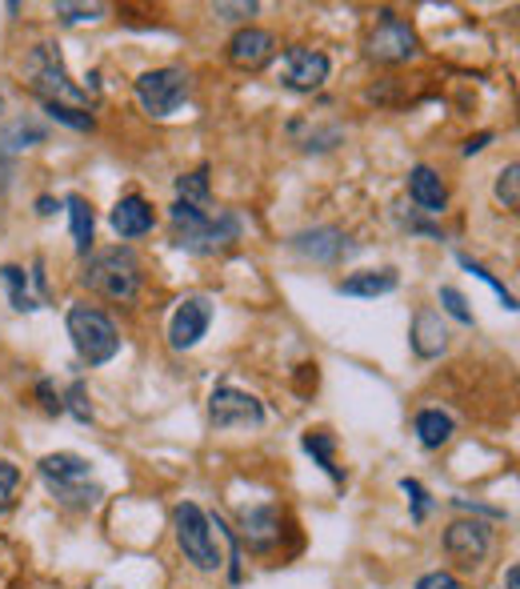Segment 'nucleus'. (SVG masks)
<instances>
[{
    "instance_id": "0eeeda50",
    "label": "nucleus",
    "mask_w": 520,
    "mask_h": 589,
    "mask_svg": "<svg viewBox=\"0 0 520 589\" xmlns=\"http://www.w3.org/2000/svg\"><path fill=\"white\" fill-rule=\"evenodd\" d=\"M208 421L217 430H260L264 425V401L237 385H217L208 393Z\"/></svg>"
},
{
    "instance_id": "9b49d317",
    "label": "nucleus",
    "mask_w": 520,
    "mask_h": 589,
    "mask_svg": "<svg viewBox=\"0 0 520 589\" xmlns=\"http://www.w3.org/2000/svg\"><path fill=\"white\" fill-rule=\"evenodd\" d=\"M225 56H229L232 69H240V73H260L264 64L277 56V37H272L269 29H257V24H245V29H237L229 37V44H225Z\"/></svg>"
},
{
    "instance_id": "cd10ccee",
    "label": "nucleus",
    "mask_w": 520,
    "mask_h": 589,
    "mask_svg": "<svg viewBox=\"0 0 520 589\" xmlns=\"http://www.w3.org/2000/svg\"><path fill=\"white\" fill-rule=\"evenodd\" d=\"M177 200L205 205L208 200V168H197V173H188V177H177Z\"/></svg>"
},
{
    "instance_id": "4be33fe9",
    "label": "nucleus",
    "mask_w": 520,
    "mask_h": 589,
    "mask_svg": "<svg viewBox=\"0 0 520 589\" xmlns=\"http://www.w3.org/2000/svg\"><path fill=\"white\" fill-rule=\"evenodd\" d=\"M301 445H304V453H309L312 462L321 465L324 474L333 477L336 485H344V469L336 465V437L329 430H309L301 437Z\"/></svg>"
},
{
    "instance_id": "72a5a7b5",
    "label": "nucleus",
    "mask_w": 520,
    "mask_h": 589,
    "mask_svg": "<svg viewBox=\"0 0 520 589\" xmlns=\"http://www.w3.org/2000/svg\"><path fill=\"white\" fill-rule=\"evenodd\" d=\"M401 489H405L408 502H413V521H416V526H420V521H425V517H428V509H433V497H428L425 485L413 482V477H405V482H401Z\"/></svg>"
},
{
    "instance_id": "dca6fc26",
    "label": "nucleus",
    "mask_w": 520,
    "mask_h": 589,
    "mask_svg": "<svg viewBox=\"0 0 520 589\" xmlns=\"http://www.w3.org/2000/svg\"><path fill=\"white\" fill-rule=\"evenodd\" d=\"M408 197L425 217H440L448 209V189L440 173L433 165H413L408 168Z\"/></svg>"
},
{
    "instance_id": "bb28decb",
    "label": "nucleus",
    "mask_w": 520,
    "mask_h": 589,
    "mask_svg": "<svg viewBox=\"0 0 520 589\" xmlns=\"http://www.w3.org/2000/svg\"><path fill=\"white\" fill-rule=\"evenodd\" d=\"M44 113H49V121H56V125H64V128H76V133H93L96 128V116L84 113V108L44 105Z\"/></svg>"
},
{
    "instance_id": "58836bf2",
    "label": "nucleus",
    "mask_w": 520,
    "mask_h": 589,
    "mask_svg": "<svg viewBox=\"0 0 520 589\" xmlns=\"http://www.w3.org/2000/svg\"><path fill=\"white\" fill-rule=\"evenodd\" d=\"M37 213H41V217H52V213H56V200L41 197V200H37Z\"/></svg>"
},
{
    "instance_id": "f257e3e1",
    "label": "nucleus",
    "mask_w": 520,
    "mask_h": 589,
    "mask_svg": "<svg viewBox=\"0 0 520 589\" xmlns=\"http://www.w3.org/2000/svg\"><path fill=\"white\" fill-rule=\"evenodd\" d=\"M168 221H173V245L193 257H217L232 241H240V217L229 209L205 213L200 205L173 200L168 205Z\"/></svg>"
},
{
    "instance_id": "7c9ffc66",
    "label": "nucleus",
    "mask_w": 520,
    "mask_h": 589,
    "mask_svg": "<svg viewBox=\"0 0 520 589\" xmlns=\"http://www.w3.org/2000/svg\"><path fill=\"white\" fill-rule=\"evenodd\" d=\"M101 497H104L101 489H96V485H89V482L69 485V489H56V502L69 505V509H89V505H96Z\"/></svg>"
},
{
    "instance_id": "412c9836",
    "label": "nucleus",
    "mask_w": 520,
    "mask_h": 589,
    "mask_svg": "<svg viewBox=\"0 0 520 589\" xmlns=\"http://www.w3.org/2000/svg\"><path fill=\"white\" fill-rule=\"evenodd\" d=\"M64 209H69V221H73V245H76V257H89L93 252V205H89V197H81V193H69L64 197Z\"/></svg>"
},
{
    "instance_id": "f03ea898",
    "label": "nucleus",
    "mask_w": 520,
    "mask_h": 589,
    "mask_svg": "<svg viewBox=\"0 0 520 589\" xmlns=\"http://www.w3.org/2000/svg\"><path fill=\"white\" fill-rule=\"evenodd\" d=\"M84 273L81 285L93 289L104 301H116V306H133L141 297V285H145V269H141V257H136L128 245H116V249H104L84 257Z\"/></svg>"
},
{
    "instance_id": "4c0bfd02",
    "label": "nucleus",
    "mask_w": 520,
    "mask_h": 589,
    "mask_svg": "<svg viewBox=\"0 0 520 589\" xmlns=\"http://www.w3.org/2000/svg\"><path fill=\"white\" fill-rule=\"evenodd\" d=\"M489 141H492V133H480V137H472L465 145V157H477V153H485V148H489Z\"/></svg>"
},
{
    "instance_id": "f704fd0d",
    "label": "nucleus",
    "mask_w": 520,
    "mask_h": 589,
    "mask_svg": "<svg viewBox=\"0 0 520 589\" xmlns=\"http://www.w3.org/2000/svg\"><path fill=\"white\" fill-rule=\"evenodd\" d=\"M212 12H217V17H225V21H252V17L260 12V4H257V0H240V4L217 0V4H212Z\"/></svg>"
},
{
    "instance_id": "423d86ee",
    "label": "nucleus",
    "mask_w": 520,
    "mask_h": 589,
    "mask_svg": "<svg viewBox=\"0 0 520 589\" xmlns=\"http://www.w3.org/2000/svg\"><path fill=\"white\" fill-rule=\"evenodd\" d=\"M173 529H177V546L185 554V561H193L200 574H217L225 558H220L217 537H212V526H208V514L197 502H180L173 509Z\"/></svg>"
},
{
    "instance_id": "2eb2a0df",
    "label": "nucleus",
    "mask_w": 520,
    "mask_h": 589,
    "mask_svg": "<svg viewBox=\"0 0 520 589\" xmlns=\"http://www.w3.org/2000/svg\"><path fill=\"white\" fill-rule=\"evenodd\" d=\"M108 225L116 229V237H121V241H136V237L153 232L156 213H153V205L141 197V193H128V197H121L113 205V213H108Z\"/></svg>"
},
{
    "instance_id": "e433bc0d",
    "label": "nucleus",
    "mask_w": 520,
    "mask_h": 589,
    "mask_svg": "<svg viewBox=\"0 0 520 589\" xmlns=\"http://www.w3.org/2000/svg\"><path fill=\"white\" fill-rule=\"evenodd\" d=\"M37 397H41L49 417H61L64 413V401H61V393H52V381H37Z\"/></svg>"
},
{
    "instance_id": "6e6552de",
    "label": "nucleus",
    "mask_w": 520,
    "mask_h": 589,
    "mask_svg": "<svg viewBox=\"0 0 520 589\" xmlns=\"http://www.w3.org/2000/svg\"><path fill=\"white\" fill-rule=\"evenodd\" d=\"M420 53V41H416V32L408 21H401L396 12H381V21L373 24L368 32V56L376 64H405Z\"/></svg>"
},
{
    "instance_id": "c85d7f7f",
    "label": "nucleus",
    "mask_w": 520,
    "mask_h": 589,
    "mask_svg": "<svg viewBox=\"0 0 520 589\" xmlns=\"http://www.w3.org/2000/svg\"><path fill=\"white\" fill-rule=\"evenodd\" d=\"M440 309H445L453 321H460V326H477V317H472V309H468L465 293L453 289V285H440Z\"/></svg>"
},
{
    "instance_id": "c9c22d12",
    "label": "nucleus",
    "mask_w": 520,
    "mask_h": 589,
    "mask_svg": "<svg viewBox=\"0 0 520 589\" xmlns=\"http://www.w3.org/2000/svg\"><path fill=\"white\" fill-rule=\"evenodd\" d=\"M416 589H465V586H460V578H453L448 569H433V574H425V578L416 581Z\"/></svg>"
},
{
    "instance_id": "c756f323",
    "label": "nucleus",
    "mask_w": 520,
    "mask_h": 589,
    "mask_svg": "<svg viewBox=\"0 0 520 589\" xmlns=\"http://www.w3.org/2000/svg\"><path fill=\"white\" fill-rule=\"evenodd\" d=\"M52 12H56L64 24H84V21H101L108 9H104V4H69V0H61V4H52Z\"/></svg>"
},
{
    "instance_id": "4468645a",
    "label": "nucleus",
    "mask_w": 520,
    "mask_h": 589,
    "mask_svg": "<svg viewBox=\"0 0 520 589\" xmlns=\"http://www.w3.org/2000/svg\"><path fill=\"white\" fill-rule=\"evenodd\" d=\"M292 252H301V257H309V261L316 265H336L349 252V237H344L336 225H316V229H304L297 232L289 241Z\"/></svg>"
},
{
    "instance_id": "9d476101",
    "label": "nucleus",
    "mask_w": 520,
    "mask_h": 589,
    "mask_svg": "<svg viewBox=\"0 0 520 589\" xmlns=\"http://www.w3.org/2000/svg\"><path fill=\"white\" fill-rule=\"evenodd\" d=\"M333 73V64L321 49H309V44H292L284 49V64H281V84L289 93H316Z\"/></svg>"
},
{
    "instance_id": "a19ab883",
    "label": "nucleus",
    "mask_w": 520,
    "mask_h": 589,
    "mask_svg": "<svg viewBox=\"0 0 520 589\" xmlns=\"http://www.w3.org/2000/svg\"><path fill=\"white\" fill-rule=\"evenodd\" d=\"M0 108H4V101H0Z\"/></svg>"
},
{
    "instance_id": "a878e982",
    "label": "nucleus",
    "mask_w": 520,
    "mask_h": 589,
    "mask_svg": "<svg viewBox=\"0 0 520 589\" xmlns=\"http://www.w3.org/2000/svg\"><path fill=\"white\" fill-rule=\"evenodd\" d=\"M497 200H500V209H509V213L520 209V161H509V165L500 168Z\"/></svg>"
},
{
    "instance_id": "5701e85b",
    "label": "nucleus",
    "mask_w": 520,
    "mask_h": 589,
    "mask_svg": "<svg viewBox=\"0 0 520 589\" xmlns=\"http://www.w3.org/2000/svg\"><path fill=\"white\" fill-rule=\"evenodd\" d=\"M0 281L9 289V301L17 313H37V309H41V297H32L29 273H24L21 265H0Z\"/></svg>"
},
{
    "instance_id": "f8f14e48",
    "label": "nucleus",
    "mask_w": 520,
    "mask_h": 589,
    "mask_svg": "<svg viewBox=\"0 0 520 589\" xmlns=\"http://www.w3.org/2000/svg\"><path fill=\"white\" fill-rule=\"evenodd\" d=\"M208 326H212V306H208L205 297H185L177 313H173V326H168V345L177 349V353L197 349L200 337L208 333Z\"/></svg>"
},
{
    "instance_id": "473e14b6",
    "label": "nucleus",
    "mask_w": 520,
    "mask_h": 589,
    "mask_svg": "<svg viewBox=\"0 0 520 589\" xmlns=\"http://www.w3.org/2000/svg\"><path fill=\"white\" fill-rule=\"evenodd\" d=\"M61 401H64V410L73 413L81 425H89V421H93V405H89V390H84V381H73L69 397H61Z\"/></svg>"
},
{
    "instance_id": "aec40b11",
    "label": "nucleus",
    "mask_w": 520,
    "mask_h": 589,
    "mask_svg": "<svg viewBox=\"0 0 520 589\" xmlns=\"http://www.w3.org/2000/svg\"><path fill=\"white\" fill-rule=\"evenodd\" d=\"M413 430H416V442L425 445V450H440V445L453 442V433H457V421L448 417L445 410H420L413 417Z\"/></svg>"
},
{
    "instance_id": "f3484780",
    "label": "nucleus",
    "mask_w": 520,
    "mask_h": 589,
    "mask_svg": "<svg viewBox=\"0 0 520 589\" xmlns=\"http://www.w3.org/2000/svg\"><path fill=\"white\" fill-rule=\"evenodd\" d=\"M37 469H41L44 485H49L52 494H56V489H69V485L89 482V474H93L89 457H81V453H49V457H41Z\"/></svg>"
},
{
    "instance_id": "20e7f679",
    "label": "nucleus",
    "mask_w": 520,
    "mask_h": 589,
    "mask_svg": "<svg viewBox=\"0 0 520 589\" xmlns=\"http://www.w3.org/2000/svg\"><path fill=\"white\" fill-rule=\"evenodd\" d=\"M64 326H69V337H73V349L76 358L84 365H108V361L121 353V333H116L113 317L104 313L96 306H73L69 317H64Z\"/></svg>"
},
{
    "instance_id": "a211bd4d",
    "label": "nucleus",
    "mask_w": 520,
    "mask_h": 589,
    "mask_svg": "<svg viewBox=\"0 0 520 589\" xmlns=\"http://www.w3.org/2000/svg\"><path fill=\"white\" fill-rule=\"evenodd\" d=\"M408 337H413V353L425 361L440 358V353L448 349V329H445V321H440L437 309H420V313L413 317V333Z\"/></svg>"
},
{
    "instance_id": "39448f33",
    "label": "nucleus",
    "mask_w": 520,
    "mask_h": 589,
    "mask_svg": "<svg viewBox=\"0 0 520 589\" xmlns=\"http://www.w3.org/2000/svg\"><path fill=\"white\" fill-rule=\"evenodd\" d=\"M136 105L145 108L148 116L165 121L173 116L193 93V73L188 69H177V64H165V69H148V73L136 76Z\"/></svg>"
},
{
    "instance_id": "7ed1b4c3",
    "label": "nucleus",
    "mask_w": 520,
    "mask_h": 589,
    "mask_svg": "<svg viewBox=\"0 0 520 589\" xmlns=\"http://www.w3.org/2000/svg\"><path fill=\"white\" fill-rule=\"evenodd\" d=\"M24 84L41 96L44 105H64V108H84L89 113V89L73 84L69 69H64L56 44H32L24 56Z\"/></svg>"
},
{
    "instance_id": "ddd939ff",
    "label": "nucleus",
    "mask_w": 520,
    "mask_h": 589,
    "mask_svg": "<svg viewBox=\"0 0 520 589\" xmlns=\"http://www.w3.org/2000/svg\"><path fill=\"white\" fill-rule=\"evenodd\" d=\"M240 541H249L252 554H269L281 546V514L272 505H245L240 509Z\"/></svg>"
},
{
    "instance_id": "6ab92c4d",
    "label": "nucleus",
    "mask_w": 520,
    "mask_h": 589,
    "mask_svg": "<svg viewBox=\"0 0 520 589\" xmlns=\"http://www.w3.org/2000/svg\"><path fill=\"white\" fill-rule=\"evenodd\" d=\"M396 285H401L396 269H361V273H349L344 281H336V293H341V297H364V301H373V297L393 293Z\"/></svg>"
},
{
    "instance_id": "393cba45",
    "label": "nucleus",
    "mask_w": 520,
    "mask_h": 589,
    "mask_svg": "<svg viewBox=\"0 0 520 589\" xmlns=\"http://www.w3.org/2000/svg\"><path fill=\"white\" fill-rule=\"evenodd\" d=\"M457 261H460V269H468V273H472V277H480V281L489 285L492 293L500 297V306L509 309V313H517V297H512V289H505V281H497V273H489V269H485V265H480V261H472L468 252H460Z\"/></svg>"
},
{
    "instance_id": "1a4fd4ad",
    "label": "nucleus",
    "mask_w": 520,
    "mask_h": 589,
    "mask_svg": "<svg viewBox=\"0 0 520 589\" xmlns=\"http://www.w3.org/2000/svg\"><path fill=\"white\" fill-rule=\"evenodd\" d=\"M489 549H492V529L480 517H457L445 529V554L460 569H477L480 561L489 558Z\"/></svg>"
},
{
    "instance_id": "b1692460",
    "label": "nucleus",
    "mask_w": 520,
    "mask_h": 589,
    "mask_svg": "<svg viewBox=\"0 0 520 589\" xmlns=\"http://www.w3.org/2000/svg\"><path fill=\"white\" fill-rule=\"evenodd\" d=\"M44 133L37 121H12L4 133H0V153H21V148H32V145H44Z\"/></svg>"
},
{
    "instance_id": "2f4dec72",
    "label": "nucleus",
    "mask_w": 520,
    "mask_h": 589,
    "mask_svg": "<svg viewBox=\"0 0 520 589\" xmlns=\"http://www.w3.org/2000/svg\"><path fill=\"white\" fill-rule=\"evenodd\" d=\"M17 489H21V469L12 462H0V514L17 505Z\"/></svg>"
},
{
    "instance_id": "ea45409f",
    "label": "nucleus",
    "mask_w": 520,
    "mask_h": 589,
    "mask_svg": "<svg viewBox=\"0 0 520 589\" xmlns=\"http://www.w3.org/2000/svg\"><path fill=\"white\" fill-rule=\"evenodd\" d=\"M505 589H520V566H509V574H505Z\"/></svg>"
}]
</instances>
